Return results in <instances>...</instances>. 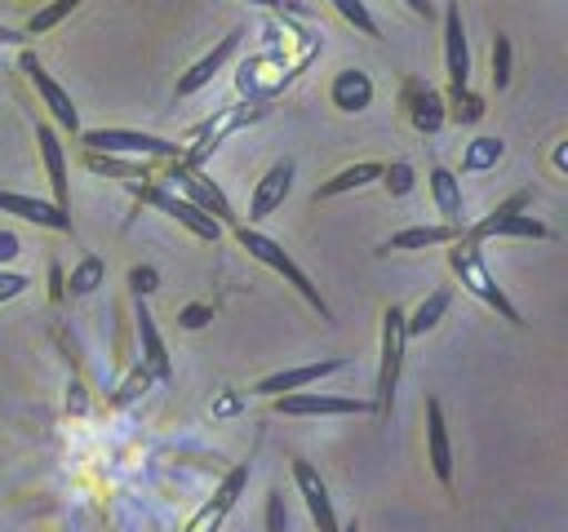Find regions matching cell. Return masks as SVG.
<instances>
[{"mask_svg":"<svg viewBox=\"0 0 568 532\" xmlns=\"http://www.w3.org/2000/svg\"><path fill=\"white\" fill-rule=\"evenodd\" d=\"M9 257H18V235L0 231V262H9Z\"/></svg>","mask_w":568,"mask_h":532,"instance_id":"f35d334b","label":"cell"},{"mask_svg":"<svg viewBox=\"0 0 568 532\" xmlns=\"http://www.w3.org/2000/svg\"><path fill=\"white\" fill-rule=\"evenodd\" d=\"M404 346H408V332H404V310L399 306H386L382 310V359H377V412H390V399H395V386H399V368H404Z\"/></svg>","mask_w":568,"mask_h":532,"instance_id":"277c9868","label":"cell"},{"mask_svg":"<svg viewBox=\"0 0 568 532\" xmlns=\"http://www.w3.org/2000/svg\"><path fill=\"white\" fill-rule=\"evenodd\" d=\"M18 293H27V279H22L18 270H0V301H9V297H18Z\"/></svg>","mask_w":568,"mask_h":532,"instance_id":"d590c367","label":"cell"},{"mask_svg":"<svg viewBox=\"0 0 568 532\" xmlns=\"http://www.w3.org/2000/svg\"><path fill=\"white\" fill-rule=\"evenodd\" d=\"M36 142H40V160H44V173H49V186H53V204L71 208V177H67V155H62V142H58V129L40 124Z\"/></svg>","mask_w":568,"mask_h":532,"instance_id":"d6986e66","label":"cell"},{"mask_svg":"<svg viewBox=\"0 0 568 532\" xmlns=\"http://www.w3.org/2000/svg\"><path fill=\"white\" fill-rule=\"evenodd\" d=\"M493 84H497V89L510 84V40H506V35L493 40Z\"/></svg>","mask_w":568,"mask_h":532,"instance_id":"d6a6232c","label":"cell"},{"mask_svg":"<svg viewBox=\"0 0 568 532\" xmlns=\"http://www.w3.org/2000/svg\"><path fill=\"white\" fill-rule=\"evenodd\" d=\"M382 186H386V195H408L413 191V164H382V177H377Z\"/></svg>","mask_w":568,"mask_h":532,"instance_id":"1f68e13d","label":"cell"},{"mask_svg":"<svg viewBox=\"0 0 568 532\" xmlns=\"http://www.w3.org/2000/svg\"><path fill=\"white\" fill-rule=\"evenodd\" d=\"M75 4H80V0H49L44 9H36V13H31L27 31H31V35H44V31H53V27H58V22H62V18L75 9Z\"/></svg>","mask_w":568,"mask_h":532,"instance_id":"f1b7e54d","label":"cell"},{"mask_svg":"<svg viewBox=\"0 0 568 532\" xmlns=\"http://www.w3.org/2000/svg\"><path fill=\"white\" fill-rule=\"evenodd\" d=\"M444 71L453 89L470 84V49H466V27H462V4H444Z\"/></svg>","mask_w":568,"mask_h":532,"instance_id":"8fae6325","label":"cell"},{"mask_svg":"<svg viewBox=\"0 0 568 532\" xmlns=\"http://www.w3.org/2000/svg\"><path fill=\"white\" fill-rule=\"evenodd\" d=\"M271 408L280 417H364V412H373L368 399H342V395H315V390L275 395Z\"/></svg>","mask_w":568,"mask_h":532,"instance_id":"52a82bcc","label":"cell"},{"mask_svg":"<svg viewBox=\"0 0 568 532\" xmlns=\"http://www.w3.org/2000/svg\"><path fill=\"white\" fill-rule=\"evenodd\" d=\"M133 319H138V337H142L146 372H151V377H169V350H164V337H160V328H155V315L146 310V297H138Z\"/></svg>","mask_w":568,"mask_h":532,"instance_id":"ffe728a7","label":"cell"},{"mask_svg":"<svg viewBox=\"0 0 568 532\" xmlns=\"http://www.w3.org/2000/svg\"><path fill=\"white\" fill-rule=\"evenodd\" d=\"M129 288H133L138 297H146V293L155 288V270H151V266H133V270H129Z\"/></svg>","mask_w":568,"mask_h":532,"instance_id":"e575fe53","label":"cell"},{"mask_svg":"<svg viewBox=\"0 0 568 532\" xmlns=\"http://www.w3.org/2000/svg\"><path fill=\"white\" fill-rule=\"evenodd\" d=\"M342 368H346L342 355H328V359H315V364H297V368H280V372L262 377V381L253 386V395L275 399V395H288V390H306V386H315V381H324V377H333V372H342Z\"/></svg>","mask_w":568,"mask_h":532,"instance_id":"9c48e42d","label":"cell"},{"mask_svg":"<svg viewBox=\"0 0 568 532\" xmlns=\"http://www.w3.org/2000/svg\"><path fill=\"white\" fill-rule=\"evenodd\" d=\"M257 115H262V106H226V111H217L213 120H204V124H200L195 146H191V151H182V160H186V164H204V160H209V151H217L226 133H235L240 124H248V120H257Z\"/></svg>","mask_w":568,"mask_h":532,"instance_id":"30bf717a","label":"cell"},{"mask_svg":"<svg viewBox=\"0 0 568 532\" xmlns=\"http://www.w3.org/2000/svg\"><path fill=\"white\" fill-rule=\"evenodd\" d=\"M266 528L271 532H288V514H284V497L280 492H271V501H266Z\"/></svg>","mask_w":568,"mask_h":532,"instance_id":"836d02e7","label":"cell"},{"mask_svg":"<svg viewBox=\"0 0 568 532\" xmlns=\"http://www.w3.org/2000/svg\"><path fill=\"white\" fill-rule=\"evenodd\" d=\"M293 483H297V492H302V501H306V510H311L315 528H320V532H337L333 497H328V488H324L320 470H315L311 461H293Z\"/></svg>","mask_w":568,"mask_h":532,"instance_id":"9a60e30c","label":"cell"},{"mask_svg":"<svg viewBox=\"0 0 568 532\" xmlns=\"http://www.w3.org/2000/svg\"><path fill=\"white\" fill-rule=\"evenodd\" d=\"M430 195H435V208L444 213L448 226H462V231L470 226V222H466V204H462V186H457V177H453L444 164L430 168Z\"/></svg>","mask_w":568,"mask_h":532,"instance_id":"44dd1931","label":"cell"},{"mask_svg":"<svg viewBox=\"0 0 568 532\" xmlns=\"http://www.w3.org/2000/svg\"><path fill=\"white\" fill-rule=\"evenodd\" d=\"M235 239L248 248V257H257L262 266H271L275 275H284V279L297 288V297H302L311 310H320V319H328V301L320 297V288L311 284V275H306V270H302V266H297V262H293V257H288L271 235H262V231H253V226H240V222H235Z\"/></svg>","mask_w":568,"mask_h":532,"instance_id":"7a4b0ae2","label":"cell"},{"mask_svg":"<svg viewBox=\"0 0 568 532\" xmlns=\"http://www.w3.org/2000/svg\"><path fill=\"white\" fill-rule=\"evenodd\" d=\"M288 191H293V164H288V160H275V164L257 177V186H253V195H248V222L271 217V213L288 200Z\"/></svg>","mask_w":568,"mask_h":532,"instance_id":"7c38bea8","label":"cell"},{"mask_svg":"<svg viewBox=\"0 0 568 532\" xmlns=\"http://www.w3.org/2000/svg\"><path fill=\"white\" fill-rule=\"evenodd\" d=\"M466 235L479 244V239H493V235H506V239H546L550 231L532 217V213H488V217H479L475 226H466Z\"/></svg>","mask_w":568,"mask_h":532,"instance_id":"5bb4252c","label":"cell"},{"mask_svg":"<svg viewBox=\"0 0 568 532\" xmlns=\"http://www.w3.org/2000/svg\"><path fill=\"white\" fill-rule=\"evenodd\" d=\"M146 386H151V372H146V368H142V372H138V377H129V386H124V390H120V395H115V399H120V403H124V399H133V395H138V390H146Z\"/></svg>","mask_w":568,"mask_h":532,"instance_id":"74e56055","label":"cell"},{"mask_svg":"<svg viewBox=\"0 0 568 532\" xmlns=\"http://www.w3.org/2000/svg\"><path fill=\"white\" fill-rule=\"evenodd\" d=\"M448 102H453V106H448L444 115H453L457 124H475V120L484 115V102L470 93V84H466V89H453V84H448Z\"/></svg>","mask_w":568,"mask_h":532,"instance_id":"83f0119b","label":"cell"},{"mask_svg":"<svg viewBox=\"0 0 568 532\" xmlns=\"http://www.w3.org/2000/svg\"><path fill=\"white\" fill-rule=\"evenodd\" d=\"M382 177V164H373V160H359V164H346L342 173H333L328 182H320V191H315V200H333V195H346V191H359V186H368V182H377Z\"/></svg>","mask_w":568,"mask_h":532,"instance_id":"cb8c5ba5","label":"cell"},{"mask_svg":"<svg viewBox=\"0 0 568 532\" xmlns=\"http://www.w3.org/2000/svg\"><path fill=\"white\" fill-rule=\"evenodd\" d=\"M248 4H262V9H297V13H306V4H297V0H248Z\"/></svg>","mask_w":568,"mask_h":532,"instance_id":"ab89813d","label":"cell"},{"mask_svg":"<svg viewBox=\"0 0 568 532\" xmlns=\"http://www.w3.org/2000/svg\"><path fill=\"white\" fill-rule=\"evenodd\" d=\"M426 461L435 470V479L448 488L453 483V443H448V426H444V403L426 399Z\"/></svg>","mask_w":568,"mask_h":532,"instance_id":"2e32d148","label":"cell"},{"mask_svg":"<svg viewBox=\"0 0 568 532\" xmlns=\"http://www.w3.org/2000/svg\"><path fill=\"white\" fill-rule=\"evenodd\" d=\"M22 71H27V80L36 84V93H40V102L49 106V115H53V124L58 129H67V133H80V111H75V102H71V93L44 71V62L36 58V53H22Z\"/></svg>","mask_w":568,"mask_h":532,"instance_id":"ba28073f","label":"cell"},{"mask_svg":"<svg viewBox=\"0 0 568 532\" xmlns=\"http://www.w3.org/2000/svg\"><path fill=\"white\" fill-rule=\"evenodd\" d=\"M0 213H13L22 222L49 226V231H71V213L58 208L53 200H31V195H18V191H0Z\"/></svg>","mask_w":568,"mask_h":532,"instance_id":"ac0fdd59","label":"cell"},{"mask_svg":"<svg viewBox=\"0 0 568 532\" xmlns=\"http://www.w3.org/2000/svg\"><path fill=\"white\" fill-rule=\"evenodd\" d=\"M448 266H453V275L462 279V288H466L470 297H479L484 306H493V310H497L506 324H515V328L524 324L519 306H515V301L501 293V284H497V279H493V270L484 266L479 244H475L470 235H457V239H453V248H448Z\"/></svg>","mask_w":568,"mask_h":532,"instance_id":"6da1fadb","label":"cell"},{"mask_svg":"<svg viewBox=\"0 0 568 532\" xmlns=\"http://www.w3.org/2000/svg\"><path fill=\"white\" fill-rule=\"evenodd\" d=\"M328 98H333V106H342V111H364V106L373 102V80H368L364 71H355V66H351V71H337Z\"/></svg>","mask_w":568,"mask_h":532,"instance_id":"603a6c76","label":"cell"},{"mask_svg":"<svg viewBox=\"0 0 568 532\" xmlns=\"http://www.w3.org/2000/svg\"><path fill=\"white\" fill-rule=\"evenodd\" d=\"M248 483V466H235L226 479H222V488L213 492V501H204L200 510H195V519L186 523V532H217L222 528V519H226V510L235 505V497H240V488Z\"/></svg>","mask_w":568,"mask_h":532,"instance_id":"e0dca14e","label":"cell"},{"mask_svg":"<svg viewBox=\"0 0 568 532\" xmlns=\"http://www.w3.org/2000/svg\"><path fill=\"white\" fill-rule=\"evenodd\" d=\"M240 35H244L240 27H235V31H226V35H222V40H217V44H213V49H209L200 62H191V66L178 75V98H191V93H200V89H204V84H209V80H213V75L226 66V58L240 49Z\"/></svg>","mask_w":568,"mask_h":532,"instance_id":"4fadbf2b","label":"cell"},{"mask_svg":"<svg viewBox=\"0 0 568 532\" xmlns=\"http://www.w3.org/2000/svg\"><path fill=\"white\" fill-rule=\"evenodd\" d=\"M169 182H173V191L178 195H186L195 208H204L209 217H217L222 226H235V213H231V200L222 195V186L213 182V177H204L200 173V164H186V160H169V173H164Z\"/></svg>","mask_w":568,"mask_h":532,"instance_id":"5b68a950","label":"cell"},{"mask_svg":"<svg viewBox=\"0 0 568 532\" xmlns=\"http://www.w3.org/2000/svg\"><path fill=\"white\" fill-rule=\"evenodd\" d=\"M138 195H142L146 204H155L164 217H173L178 226H186L195 239H217V235H222V222H217V217H209V213L195 208L186 195H178V191H169V186H160V182L138 186Z\"/></svg>","mask_w":568,"mask_h":532,"instance_id":"8992f818","label":"cell"},{"mask_svg":"<svg viewBox=\"0 0 568 532\" xmlns=\"http://www.w3.org/2000/svg\"><path fill=\"white\" fill-rule=\"evenodd\" d=\"M98 284H102V262H98V257H84V262L71 270V279H67L71 297H89Z\"/></svg>","mask_w":568,"mask_h":532,"instance_id":"f546056e","label":"cell"},{"mask_svg":"<svg viewBox=\"0 0 568 532\" xmlns=\"http://www.w3.org/2000/svg\"><path fill=\"white\" fill-rule=\"evenodd\" d=\"M84 164H89L93 173H106V177H120V182L151 177V173H146V164H133V160H124V155H102V151H89V155H84Z\"/></svg>","mask_w":568,"mask_h":532,"instance_id":"484cf974","label":"cell"},{"mask_svg":"<svg viewBox=\"0 0 568 532\" xmlns=\"http://www.w3.org/2000/svg\"><path fill=\"white\" fill-rule=\"evenodd\" d=\"M89 151H102V155H138V160H182V146L169 142V137H155V133H142V129H89L80 137Z\"/></svg>","mask_w":568,"mask_h":532,"instance_id":"3957f363","label":"cell"},{"mask_svg":"<svg viewBox=\"0 0 568 532\" xmlns=\"http://www.w3.org/2000/svg\"><path fill=\"white\" fill-rule=\"evenodd\" d=\"M448 306H453V288H435V293H426V297L417 301V310L404 315V332H408V337H426V332H435L439 319L448 315Z\"/></svg>","mask_w":568,"mask_h":532,"instance_id":"7402d4cb","label":"cell"},{"mask_svg":"<svg viewBox=\"0 0 568 532\" xmlns=\"http://www.w3.org/2000/svg\"><path fill=\"white\" fill-rule=\"evenodd\" d=\"M337 532H359V528H355V519H351V523H337Z\"/></svg>","mask_w":568,"mask_h":532,"instance_id":"b9f144b4","label":"cell"},{"mask_svg":"<svg viewBox=\"0 0 568 532\" xmlns=\"http://www.w3.org/2000/svg\"><path fill=\"white\" fill-rule=\"evenodd\" d=\"M404 4H408L417 18H430V13H435V4H430V0H404Z\"/></svg>","mask_w":568,"mask_h":532,"instance_id":"60d3db41","label":"cell"},{"mask_svg":"<svg viewBox=\"0 0 568 532\" xmlns=\"http://www.w3.org/2000/svg\"><path fill=\"white\" fill-rule=\"evenodd\" d=\"M209 319H213L209 306H186V310H182V328H200V324H209Z\"/></svg>","mask_w":568,"mask_h":532,"instance_id":"8d00e7d4","label":"cell"},{"mask_svg":"<svg viewBox=\"0 0 568 532\" xmlns=\"http://www.w3.org/2000/svg\"><path fill=\"white\" fill-rule=\"evenodd\" d=\"M457 235H466L462 226H408V231H395L386 239V248H426V244H453Z\"/></svg>","mask_w":568,"mask_h":532,"instance_id":"d4e9b609","label":"cell"},{"mask_svg":"<svg viewBox=\"0 0 568 532\" xmlns=\"http://www.w3.org/2000/svg\"><path fill=\"white\" fill-rule=\"evenodd\" d=\"M328 4H333V9H337V13H342V18H346V22H351V27L359 31V35H382L364 0H328Z\"/></svg>","mask_w":568,"mask_h":532,"instance_id":"4dcf8cb0","label":"cell"},{"mask_svg":"<svg viewBox=\"0 0 568 532\" xmlns=\"http://www.w3.org/2000/svg\"><path fill=\"white\" fill-rule=\"evenodd\" d=\"M413 124L422 129V133H435L439 124H444V98L439 93H413Z\"/></svg>","mask_w":568,"mask_h":532,"instance_id":"4316f807","label":"cell"}]
</instances>
